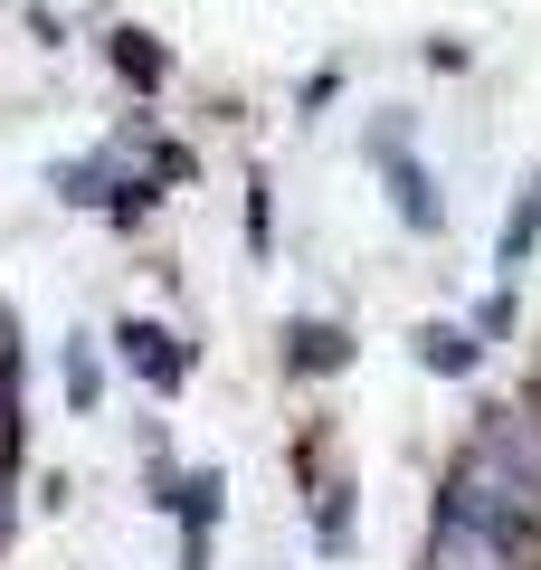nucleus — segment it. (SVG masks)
<instances>
[{
	"label": "nucleus",
	"instance_id": "obj_5",
	"mask_svg": "<svg viewBox=\"0 0 541 570\" xmlns=\"http://www.w3.org/2000/svg\"><path fill=\"white\" fill-rule=\"evenodd\" d=\"M371 153H381V171H390V200H400V219L419 228V238H427V228H446V200L427 190V171L400 153V124H381V134H371Z\"/></svg>",
	"mask_w": 541,
	"mask_h": 570
},
{
	"label": "nucleus",
	"instance_id": "obj_2",
	"mask_svg": "<svg viewBox=\"0 0 541 570\" xmlns=\"http://www.w3.org/2000/svg\"><path fill=\"white\" fill-rule=\"evenodd\" d=\"M115 352H124V371H134L142 390H180V381H190V343H180L171 324H153V314H124Z\"/></svg>",
	"mask_w": 541,
	"mask_h": 570
},
{
	"label": "nucleus",
	"instance_id": "obj_8",
	"mask_svg": "<svg viewBox=\"0 0 541 570\" xmlns=\"http://www.w3.org/2000/svg\"><path fill=\"white\" fill-rule=\"evenodd\" d=\"M105 58H115V77H124V86H142V96H153V86L171 77V58H161V39H153V29H115V48H105Z\"/></svg>",
	"mask_w": 541,
	"mask_h": 570
},
{
	"label": "nucleus",
	"instance_id": "obj_10",
	"mask_svg": "<svg viewBox=\"0 0 541 570\" xmlns=\"http://www.w3.org/2000/svg\"><path fill=\"white\" fill-rule=\"evenodd\" d=\"M67 400H77V409L105 400V371H96V352H86V343H67Z\"/></svg>",
	"mask_w": 541,
	"mask_h": 570
},
{
	"label": "nucleus",
	"instance_id": "obj_6",
	"mask_svg": "<svg viewBox=\"0 0 541 570\" xmlns=\"http://www.w3.org/2000/svg\"><path fill=\"white\" fill-rule=\"evenodd\" d=\"M352 362V333L323 324V314H304V324H285V371H342Z\"/></svg>",
	"mask_w": 541,
	"mask_h": 570
},
{
	"label": "nucleus",
	"instance_id": "obj_13",
	"mask_svg": "<svg viewBox=\"0 0 541 570\" xmlns=\"http://www.w3.org/2000/svg\"><path fill=\"white\" fill-rule=\"evenodd\" d=\"M10 523H20V494H10V466H0V542H10Z\"/></svg>",
	"mask_w": 541,
	"mask_h": 570
},
{
	"label": "nucleus",
	"instance_id": "obj_1",
	"mask_svg": "<svg viewBox=\"0 0 541 570\" xmlns=\"http://www.w3.org/2000/svg\"><path fill=\"white\" fill-rule=\"evenodd\" d=\"M437 513H465V523L503 532V542L522 551V570H541V485L513 456H494L484 438L456 448V466H446V485H437Z\"/></svg>",
	"mask_w": 541,
	"mask_h": 570
},
{
	"label": "nucleus",
	"instance_id": "obj_9",
	"mask_svg": "<svg viewBox=\"0 0 541 570\" xmlns=\"http://www.w3.org/2000/svg\"><path fill=\"white\" fill-rule=\"evenodd\" d=\"M48 190H58V200H77V209H105V200L124 190V181H115V153H86V163H67Z\"/></svg>",
	"mask_w": 541,
	"mask_h": 570
},
{
	"label": "nucleus",
	"instance_id": "obj_4",
	"mask_svg": "<svg viewBox=\"0 0 541 570\" xmlns=\"http://www.w3.org/2000/svg\"><path fill=\"white\" fill-rule=\"evenodd\" d=\"M219 466H200V475H171V494H161V504L180 513V561L190 570H209V532H219Z\"/></svg>",
	"mask_w": 541,
	"mask_h": 570
},
{
	"label": "nucleus",
	"instance_id": "obj_11",
	"mask_svg": "<svg viewBox=\"0 0 541 570\" xmlns=\"http://www.w3.org/2000/svg\"><path fill=\"white\" fill-rule=\"evenodd\" d=\"M314 532H323V551H342V542H352V504H342V485H323V504H314Z\"/></svg>",
	"mask_w": 541,
	"mask_h": 570
},
{
	"label": "nucleus",
	"instance_id": "obj_7",
	"mask_svg": "<svg viewBox=\"0 0 541 570\" xmlns=\"http://www.w3.org/2000/svg\"><path fill=\"white\" fill-rule=\"evenodd\" d=\"M419 362L446 371V381H465V371L484 362V333L475 324H419Z\"/></svg>",
	"mask_w": 541,
	"mask_h": 570
},
{
	"label": "nucleus",
	"instance_id": "obj_15",
	"mask_svg": "<svg viewBox=\"0 0 541 570\" xmlns=\"http://www.w3.org/2000/svg\"><path fill=\"white\" fill-rule=\"evenodd\" d=\"M532 409H541V381H532Z\"/></svg>",
	"mask_w": 541,
	"mask_h": 570
},
{
	"label": "nucleus",
	"instance_id": "obj_14",
	"mask_svg": "<svg viewBox=\"0 0 541 570\" xmlns=\"http://www.w3.org/2000/svg\"><path fill=\"white\" fill-rule=\"evenodd\" d=\"M522 209H532V219H541V181H532V190H522Z\"/></svg>",
	"mask_w": 541,
	"mask_h": 570
},
{
	"label": "nucleus",
	"instance_id": "obj_3",
	"mask_svg": "<svg viewBox=\"0 0 541 570\" xmlns=\"http://www.w3.org/2000/svg\"><path fill=\"white\" fill-rule=\"evenodd\" d=\"M427 570H522V551L503 542V532L465 523V513H437V523H427Z\"/></svg>",
	"mask_w": 541,
	"mask_h": 570
},
{
	"label": "nucleus",
	"instance_id": "obj_12",
	"mask_svg": "<svg viewBox=\"0 0 541 570\" xmlns=\"http://www.w3.org/2000/svg\"><path fill=\"white\" fill-rule=\"evenodd\" d=\"M475 333H484V343H494V333H513V285H503L494 305H484V314H475Z\"/></svg>",
	"mask_w": 541,
	"mask_h": 570
}]
</instances>
